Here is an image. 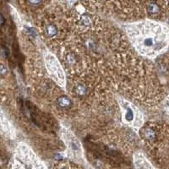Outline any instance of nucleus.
Masks as SVG:
<instances>
[{
  "mask_svg": "<svg viewBox=\"0 0 169 169\" xmlns=\"http://www.w3.org/2000/svg\"><path fill=\"white\" fill-rule=\"evenodd\" d=\"M124 117L126 119L127 122H132L135 118V113L134 111L130 108V107H127L125 110V114H124Z\"/></svg>",
  "mask_w": 169,
  "mask_h": 169,
  "instance_id": "obj_6",
  "label": "nucleus"
},
{
  "mask_svg": "<svg viewBox=\"0 0 169 169\" xmlns=\"http://www.w3.org/2000/svg\"><path fill=\"white\" fill-rule=\"evenodd\" d=\"M87 87L84 84H79L74 88V93L79 96H83L87 93Z\"/></svg>",
  "mask_w": 169,
  "mask_h": 169,
  "instance_id": "obj_4",
  "label": "nucleus"
},
{
  "mask_svg": "<svg viewBox=\"0 0 169 169\" xmlns=\"http://www.w3.org/2000/svg\"><path fill=\"white\" fill-rule=\"evenodd\" d=\"M156 131L152 128H146L144 130V136L147 140H153L156 138Z\"/></svg>",
  "mask_w": 169,
  "mask_h": 169,
  "instance_id": "obj_5",
  "label": "nucleus"
},
{
  "mask_svg": "<svg viewBox=\"0 0 169 169\" xmlns=\"http://www.w3.org/2000/svg\"><path fill=\"white\" fill-rule=\"evenodd\" d=\"M4 18H3V16L2 15V14H0V25H3V23H4Z\"/></svg>",
  "mask_w": 169,
  "mask_h": 169,
  "instance_id": "obj_8",
  "label": "nucleus"
},
{
  "mask_svg": "<svg viewBox=\"0 0 169 169\" xmlns=\"http://www.w3.org/2000/svg\"><path fill=\"white\" fill-rule=\"evenodd\" d=\"M58 29L57 25L53 24V23L48 24L45 27V33L47 34V36L48 37H53V36H55L58 34Z\"/></svg>",
  "mask_w": 169,
  "mask_h": 169,
  "instance_id": "obj_2",
  "label": "nucleus"
},
{
  "mask_svg": "<svg viewBox=\"0 0 169 169\" xmlns=\"http://www.w3.org/2000/svg\"><path fill=\"white\" fill-rule=\"evenodd\" d=\"M147 11L150 15H156V14H158L161 12V8L157 4V3L150 2L148 3Z\"/></svg>",
  "mask_w": 169,
  "mask_h": 169,
  "instance_id": "obj_3",
  "label": "nucleus"
},
{
  "mask_svg": "<svg viewBox=\"0 0 169 169\" xmlns=\"http://www.w3.org/2000/svg\"><path fill=\"white\" fill-rule=\"evenodd\" d=\"M7 74V69L3 65H0V74L1 75H5Z\"/></svg>",
  "mask_w": 169,
  "mask_h": 169,
  "instance_id": "obj_7",
  "label": "nucleus"
},
{
  "mask_svg": "<svg viewBox=\"0 0 169 169\" xmlns=\"http://www.w3.org/2000/svg\"><path fill=\"white\" fill-rule=\"evenodd\" d=\"M57 104L59 108L69 109L72 106V101L66 95H61L57 99Z\"/></svg>",
  "mask_w": 169,
  "mask_h": 169,
  "instance_id": "obj_1",
  "label": "nucleus"
}]
</instances>
